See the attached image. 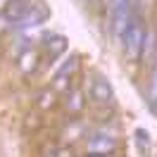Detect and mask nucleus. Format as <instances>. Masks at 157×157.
<instances>
[{"mask_svg":"<svg viewBox=\"0 0 157 157\" xmlns=\"http://www.w3.org/2000/svg\"><path fill=\"white\" fill-rule=\"evenodd\" d=\"M55 100H57V98H55V90H43V93H40L38 105L45 109V107H52V105H55Z\"/></svg>","mask_w":157,"mask_h":157,"instance_id":"nucleus-11","label":"nucleus"},{"mask_svg":"<svg viewBox=\"0 0 157 157\" xmlns=\"http://www.w3.org/2000/svg\"><path fill=\"white\" fill-rule=\"evenodd\" d=\"M90 100L95 102V105H112L114 102V88H112V83H109L105 76H93L90 78Z\"/></svg>","mask_w":157,"mask_h":157,"instance_id":"nucleus-3","label":"nucleus"},{"mask_svg":"<svg viewBox=\"0 0 157 157\" xmlns=\"http://www.w3.org/2000/svg\"><path fill=\"white\" fill-rule=\"evenodd\" d=\"M10 5H12V0H0V14H5Z\"/></svg>","mask_w":157,"mask_h":157,"instance_id":"nucleus-14","label":"nucleus"},{"mask_svg":"<svg viewBox=\"0 0 157 157\" xmlns=\"http://www.w3.org/2000/svg\"><path fill=\"white\" fill-rule=\"evenodd\" d=\"M45 50H48V57L50 59L64 55V50H67V38H64V36H52V38H48Z\"/></svg>","mask_w":157,"mask_h":157,"instance_id":"nucleus-7","label":"nucleus"},{"mask_svg":"<svg viewBox=\"0 0 157 157\" xmlns=\"http://www.w3.org/2000/svg\"><path fill=\"white\" fill-rule=\"evenodd\" d=\"M150 102L157 107V67L152 71V81H150Z\"/></svg>","mask_w":157,"mask_h":157,"instance_id":"nucleus-12","label":"nucleus"},{"mask_svg":"<svg viewBox=\"0 0 157 157\" xmlns=\"http://www.w3.org/2000/svg\"><path fill=\"white\" fill-rule=\"evenodd\" d=\"M143 38H145V24L140 21V17H131V21L126 24V31L121 36V45L128 59L140 57V48H143Z\"/></svg>","mask_w":157,"mask_h":157,"instance_id":"nucleus-1","label":"nucleus"},{"mask_svg":"<svg viewBox=\"0 0 157 157\" xmlns=\"http://www.w3.org/2000/svg\"><path fill=\"white\" fill-rule=\"evenodd\" d=\"M83 157H114V152H112V155H100V152H86Z\"/></svg>","mask_w":157,"mask_h":157,"instance_id":"nucleus-15","label":"nucleus"},{"mask_svg":"<svg viewBox=\"0 0 157 157\" xmlns=\"http://www.w3.org/2000/svg\"><path fill=\"white\" fill-rule=\"evenodd\" d=\"M155 50H157V31L155 29H145V38H143L140 57H143V59H152Z\"/></svg>","mask_w":157,"mask_h":157,"instance_id":"nucleus-6","label":"nucleus"},{"mask_svg":"<svg viewBox=\"0 0 157 157\" xmlns=\"http://www.w3.org/2000/svg\"><path fill=\"white\" fill-rule=\"evenodd\" d=\"M38 52H36V50H24V52H21L19 55V59H17V67H19V71L21 74H33V71H36V67H38Z\"/></svg>","mask_w":157,"mask_h":157,"instance_id":"nucleus-5","label":"nucleus"},{"mask_svg":"<svg viewBox=\"0 0 157 157\" xmlns=\"http://www.w3.org/2000/svg\"><path fill=\"white\" fill-rule=\"evenodd\" d=\"M93 2H100V0H93Z\"/></svg>","mask_w":157,"mask_h":157,"instance_id":"nucleus-17","label":"nucleus"},{"mask_svg":"<svg viewBox=\"0 0 157 157\" xmlns=\"http://www.w3.org/2000/svg\"><path fill=\"white\" fill-rule=\"evenodd\" d=\"M76 64H78V59H76V57H71V59L67 62V64H64V67H62V69L57 71V74H55V86H57V88H62V86L67 83V78L71 76V74H74Z\"/></svg>","mask_w":157,"mask_h":157,"instance_id":"nucleus-8","label":"nucleus"},{"mask_svg":"<svg viewBox=\"0 0 157 157\" xmlns=\"http://www.w3.org/2000/svg\"><path fill=\"white\" fill-rule=\"evenodd\" d=\"M48 17V10L40 5V2H26V7H24V12H21V17L14 24H19V26H38L40 21Z\"/></svg>","mask_w":157,"mask_h":157,"instance_id":"nucleus-4","label":"nucleus"},{"mask_svg":"<svg viewBox=\"0 0 157 157\" xmlns=\"http://www.w3.org/2000/svg\"><path fill=\"white\" fill-rule=\"evenodd\" d=\"M55 157H76V155L71 152V147H59V150H55Z\"/></svg>","mask_w":157,"mask_h":157,"instance_id":"nucleus-13","label":"nucleus"},{"mask_svg":"<svg viewBox=\"0 0 157 157\" xmlns=\"http://www.w3.org/2000/svg\"><path fill=\"white\" fill-rule=\"evenodd\" d=\"M100 2H102V5H109V0H100Z\"/></svg>","mask_w":157,"mask_h":157,"instance_id":"nucleus-16","label":"nucleus"},{"mask_svg":"<svg viewBox=\"0 0 157 157\" xmlns=\"http://www.w3.org/2000/svg\"><path fill=\"white\" fill-rule=\"evenodd\" d=\"M83 107V90L74 88L71 93H67V109L69 112H81Z\"/></svg>","mask_w":157,"mask_h":157,"instance_id":"nucleus-10","label":"nucleus"},{"mask_svg":"<svg viewBox=\"0 0 157 157\" xmlns=\"http://www.w3.org/2000/svg\"><path fill=\"white\" fill-rule=\"evenodd\" d=\"M81 136H86V124L83 121H71L67 128H64V140L67 143H74Z\"/></svg>","mask_w":157,"mask_h":157,"instance_id":"nucleus-9","label":"nucleus"},{"mask_svg":"<svg viewBox=\"0 0 157 157\" xmlns=\"http://www.w3.org/2000/svg\"><path fill=\"white\" fill-rule=\"evenodd\" d=\"M117 150V131L114 128H100L86 140V152H100V155H112Z\"/></svg>","mask_w":157,"mask_h":157,"instance_id":"nucleus-2","label":"nucleus"}]
</instances>
